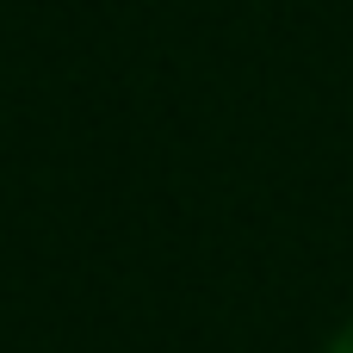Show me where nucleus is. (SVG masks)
I'll return each instance as SVG.
<instances>
[{
	"label": "nucleus",
	"instance_id": "obj_1",
	"mask_svg": "<svg viewBox=\"0 0 353 353\" xmlns=\"http://www.w3.org/2000/svg\"><path fill=\"white\" fill-rule=\"evenodd\" d=\"M329 353H353V323L341 329V335H335V341H329Z\"/></svg>",
	"mask_w": 353,
	"mask_h": 353
}]
</instances>
